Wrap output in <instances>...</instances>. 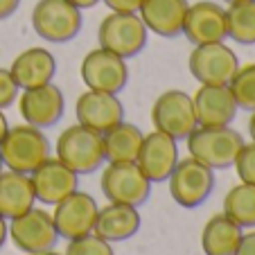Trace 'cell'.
<instances>
[{
  "instance_id": "cell-1",
  "label": "cell",
  "mask_w": 255,
  "mask_h": 255,
  "mask_svg": "<svg viewBox=\"0 0 255 255\" xmlns=\"http://www.w3.org/2000/svg\"><path fill=\"white\" fill-rule=\"evenodd\" d=\"M188 151L199 163L210 169H228L233 167L240 149L244 147V138L240 131L228 127H197L185 138Z\"/></svg>"
},
{
  "instance_id": "cell-2",
  "label": "cell",
  "mask_w": 255,
  "mask_h": 255,
  "mask_svg": "<svg viewBox=\"0 0 255 255\" xmlns=\"http://www.w3.org/2000/svg\"><path fill=\"white\" fill-rule=\"evenodd\" d=\"M0 158L7 169L32 174L45 158H50V140L32 125L9 127L0 140Z\"/></svg>"
},
{
  "instance_id": "cell-3",
  "label": "cell",
  "mask_w": 255,
  "mask_h": 255,
  "mask_svg": "<svg viewBox=\"0 0 255 255\" xmlns=\"http://www.w3.org/2000/svg\"><path fill=\"white\" fill-rule=\"evenodd\" d=\"M57 158L79 176L93 174L102 167V163H106L104 135L79 122L68 127L57 138Z\"/></svg>"
},
{
  "instance_id": "cell-4",
  "label": "cell",
  "mask_w": 255,
  "mask_h": 255,
  "mask_svg": "<svg viewBox=\"0 0 255 255\" xmlns=\"http://www.w3.org/2000/svg\"><path fill=\"white\" fill-rule=\"evenodd\" d=\"M147 34H149V29L144 27L138 14L111 11L109 16L102 18L100 27H97V43H100V48L109 50L122 59H133L147 45Z\"/></svg>"
},
{
  "instance_id": "cell-5",
  "label": "cell",
  "mask_w": 255,
  "mask_h": 255,
  "mask_svg": "<svg viewBox=\"0 0 255 255\" xmlns=\"http://www.w3.org/2000/svg\"><path fill=\"white\" fill-rule=\"evenodd\" d=\"M82 9L68 0H39L32 9V27L48 43H68L82 32Z\"/></svg>"
},
{
  "instance_id": "cell-6",
  "label": "cell",
  "mask_w": 255,
  "mask_h": 255,
  "mask_svg": "<svg viewBox=\"0 0 255 255\" xmlns=\"http://www.w3.org/2000/svg\"><path fill=\"white\" fill-rule=\"evenodd\" d=\"M100 190L109 201L140 208L151 194V181L142 174L138 163H109L102 169Z\"/></svg>"
},
{
  "instance_id": "cell-7",
  "label": "cell",
  "mask_w": 255,
  "mask_h": 255,
  "mask_svg": "<svg viewBox=\"0 0 255 255\" xmlns=\"http://www.w3.org/2000/svg\"><path fill=\"white\" fill-rule=\"evenodd\" d=\"M167 183L169 194L181 208H199L215 190V169L199 163L192 156L178 158Z\"/></svg>"
},
{
  "instance_id": "cell-8",
  "label": "cell",
  "mask_w": 255,
  "mask_h": 255,
  "mask_svg": "<svg viewBox=\"0 0 255 255\" xmlns=\"http://www.w3.org/2000/svg\"><path fill=\"white\" fill-rule=\"evenodd\" d=\"M151 125L156 131H163L174 140H185L199 127L192 97L178 88L160 93L151 106Z\"/></svg>"
},
{
  "instance_id": "cell-9",
  "label": "cell",
  "mask_w": 255,
  "mask_h": 255,
  "mask_svg": "<svg viewBox=\"0 0 255 255\" xmlns=\"http://www.w3.org/2000/svg\"><path fill=\"white\" fill-rule=\"evenodd\" d=\"M188 68L199 84L228 86L235 70L240 68V59H237L235 50L228 48L224 41L203 43V45H194V50L190 52Z\"/></svg>"
},
{
  "instance_id": "cell-10",
  "label": "cell",
  "mask_w": 255,
  "mask_h": 255,
  "mask_svg": "<svg viewBox=\"0 0 255 255\" xmlns=\"http://www.w3.org/2000/svg\"><path fill=\"white\" fill-rule=\"evenodd\" d=\"M9 240L23 253H41L57 246V228L52 212L43 208H29L27 212L9 219Z\"/></svg>"
},
{
  "instance_id": "cell-11",
  "label": "cell",
  "mask_w": 255,
  "mask_h": 255,
  "mask_svg": "<svg viewBox=\"0 0 255 255\" xmlns=\"http://www.w3.org/2000/svg\"><path fill=\"white\" fill-rule=\"evenodd\" d=\"M82 82L91 91H104L118 95L125 91L129 84V68H127V59L118 57V54L109 52L104 48L91 50L86 57L82 59Z\"/></svg>"
},
{
  "instance_id": "cell-12",
  "label": "cell",
  "mask_w": 255,
  "mask_h": 255,
  "mask_svg": "<svg viewBox=\"0 0 255 255\" xmlns=\"http://www.w3.org/2000/svg\"><path fill=\"white\" fill-rule=\"evenodd\" d=\"M97 201L86 192L75 190L68 194L63 201L54 206L52 222L57 228V235L63 240H75V237L88 235L95 231V219H97Z\"/></svg>"
},
{
  "instance_id": "cell-13",
  "label": "cell",
  "mask_w": 255,
  "mask_h": 255,
  "mask_svg": "<svg viewBox=\"0 0 255 255\" xmlns=\"http://www.w3.org/2000/svg\"><path fill=\"white\" fill-rule=\"evenodd\" d=\"M18 111L25 125H32L36 129H48L63 118L66 100H63L61 88L50 82L43 86L25 88L18 100Z\"/></svg>"
},
{
  "instance_id": "cell-14",
  "label": "cell",
  "mask_w": 255,
  "mask_h": 255,
  "mask_svg": "<svg viewBox=\"0 0 255 255\" xmlns=\"http://www.w3.org/2000/svg\"><path fill=\"white\" fill-rule=\"evenodd\" d=\"M75 116H77V122L82 127H88V129L104 135L106 131H111L113 127L125 120V106L113 93L88 88L86 93L77 97Z\"/></svg>"
},
{
  "instance_id": "cell-15",
  "label": "cell",
  "mask_w": 255,
  "mask_h": 255,
  "mask_svg": "<svg viewBox=\"0 0 255 255\" xmlns=\"http://www.w3.org/2000/svg\"><path fill=\"white\" fill-rule=\"evenodd\" d=\"M36 201L45 206H57L59 201L72 194L79 185V174H75L59 158H45L39 167L29 174Z\"/></svg>"
},
{
  "instance_id": "cell-16",
  "label": "cell",
  "mask_w": 255,
  "mask_h": 255,
  "mask_svg": "<svg viewBox=\"0 0 255 255\" xmlns=\"http://www.w3.org/2000/svg\"><path fill=\"white\" fill-rule=\"evenodd\" d=\"M135 163L151 183H163L178 163V140L163 131H151L142 138Z\"/></svg>"
},
{
  "instance_id": "cell-17",
  "label": "cell",
  "mask_w": 255,
  "mask_h": 255,
  "mask_svg": "<svg viewBox=\"0 0 255 255\" xmlns=\"http://www.w3.org/2000/svg\"><path fill=\"white\" fill-rule=\"evenodd\" d=\"M181 34L192 45L226 41L228 39L226 9L219 7L217 2H210V0L194 2V5L188 7V14H185V20H183V32Z\"/></svg>"
},
{
  "instance_id": "cell-18",
  "label": "cell",
  "mask_w": 255,
  "mask_h": 255,
  "mask_svg": "<svg viewBox=\"0 0 255 255\" xmlns=\"http://www.w3.org/2000/svg\"><path fill=\"white\" fill-rule=\"evenodd\" d=\"M199 127H228L237 116V102L228 86L201 84L192 97Z\"/></svg>"
},
{
  "instance_id": "cell-19",
  "label": "cell",
  "mask_w": 255,
  "mask_h": 255,
  "mask_svg": "<svg viewBox=\"0 0 255 255\" xmlns=\"http://www.w3.org/2000/svg\"><path fill=\"white\" fill-rule=\"evenodd\" d=\"M188 0H142L138 16L144 27L163 39H174L183 32V20L188 14Z\"/></svg>"
},
{
  "instance_id": "cell-20",
  "label": "cell",
  "mask_w": 255,
  "mask_h": 255,
  "mask_svg": "<svg viewBox=\"0 0 255 255\" xmlns=\"http://www.w3.org/2000/svg\"><path fill=\"white\" fill-rule=\"evenodd\" d=\"M9 72L20 91L50 84L57 75V59L45 48H27L11 61Z\"/></svg>"
},
{
  "instance_id": "cell-21",
  "label": "cell",
  "mask_w": 255,
  "mask_h": 255,
  "mask_svg": "<svg viewBox=\"0 0 255 255\" xmlns=\"http://www.w3.org/2000/svg\"><path fill=\"white\" fill-rule=\"evenodd\" d=\"M140 224H142V219H140V212L135 206L109 201L104 208L97 210L93 233L113 244V242H125L133 237L140 231Z\"/></svg>"
},
{
  "instance_id": "cell-22",
  "label": "cell",
  "mask_w": 255,
  "mask_h": 255,
  "mask_svg": "<svg viewBox=\"0 0 255 255\" xmlns=\"http://www.w3.org/2000/svg\"><path fill=\"white\" fill-rule=\"evenodd\" d=\"M34 203H36V197H34L29 174L2 169L0 172V217H5L9 222L34 208Z\"/></svg>"
},
{
  "instance_id": "cell-23",
  "label": "cell",
  "mask_w": 255,
  "mask_h": 255,
  "mask_svg": "<svg viewBox=\"0 0 255 255\" xmlns=\"http://www.w3.org/2000/svg\"><path fill=\"white\" fill-rule=\"evenodd\" d=\"M244 228L231 222L226 215H215L201 231V249L206 255H235Z\"/></svg>"
},
{
  "instance_id": "cell-24",
  "label": "cell",
  "mask_w": 255,
  "mask_h": 255,
  "mask_svg": "<svg viewBox=\"0 0 255 255\" xmlns=\"http://www.w3.org/2000/svg\"><path fill=\"white\" fill-rule=\"evenodd\" d=\"M144 133L140 127L122 120L111 131L104 133V154L109 163H133L138 158L140 144H142Z\"/></svg>"
},
{
  "instance_id": "cell-25",
  "label": "cell",
  "mask_w": 255,
  "mask_h": 255,
  "mask_svg": "<svg viewBox=\"0 0 255 255\" xmlns=\"http://www.w3.org/2000/svg\"><path fill=\"white\" fill-rule=\"evenodd\" d=\"M224 215L240 228H255V185H233L224 197Z\"/></svg>"
},
{
  "instance_id": "cell-26",
  "label": "cell",
  "mask_w": 255,
  "mask_h": 255,
  "mask_svg": "<svg viewBox=\"0 0 255 255\" xmlns=\"http://www.w3.org/2000/svg\"><path fill=\"white\" fill-rule=\"evenodd\" d=\"M228 39L240 45H255V0H237L226 7Z\"/></svg>"
},
{
  "instance_id": "cell-27",
  "label": "cell",
  "mask_w": 255,
  "mask_h": 255,
  "mask_svg": "<svg viewBox=\"0 0 255 255\" xmlns=\"http://www.w3.org/2000/svg\"><path fill=\"white\" fill-rule=\"evenodd\" d=\"M233 97L237 102V109L244 111H255V63L240 66L228 82Z\"/></svg>"
},
{
  "instance_id": "cell-28",
  "label": "cell",
  "mask_w": 255,
  "mask_h": 255,
  "mask_svg": "<svg viewBox=\"0 0 255 255\" xmlns=\"http://www.w3.org/2000/svg\"><path fill=\"white\" fill-rule=\"evenodd\" d=\"M63 255H113V249H111V242L102 240L95 233H88V235L68 240Z\"/></svg>"
},
{
  "instance_id": "cell-29",
  "label": "cell",
  "mask_w": 255,
  "mask_h": 255,
  "mask_svg": "<svg viewBox=\"0 0 255 255\" xmlns=\"http://www.w3.org/2000/svg\"><path fill=\"white\" fill-rule=\"evenodd\" d=\"M233 167H235L242 183L255 185V142H249V144L244 142V147L240 149Z\"/></svg>"
},
{
  "instance_id": "cell-30",
  "label": "cell",
  "mask_w": 255,
  "mask_h": 255,
  "mask_svg": "<svg viewBox=\"0 0 255 255\" xmlns=\"http://www.w3.org/2000/svg\"><path fill=\"white\" fill-rule=\"evenodd\" d=\"M18 91L20 88L16 86L9 68H0V109H2V111L9 109V106L18 100Z\"/></svg>"
},
{
  "instance_id": "cell-31",
  "label": "cell",
  "mask_w": 255,
  "mask_h": 255,
  "mask_svg": "<svg viewBox=\"0 0 255 255\" xmlns=\"http://www.w3.org/2000/svg\"><path fill=\"white\" fill-rule=\"evenodd\" d=\"M111 11H122V14H138L142 0H102Z\"/></svg>"
},
{
  "instance_id": "cell-32",
  "label": "cell",
  "mask_w": 255,
  "mask_h": 255,
  "mask_svg": "<svg viewBox=\"0 0 255 255\" xmlns=\"http://www.w3.org/2000/svg\"><path fill=\"white\" fill-rule=\"evenodd\" d=\"M235 255H255V228L242 233V240L235 249Z\"/></svg>"
},
{
  "instance_id": "cell-33",
  "label": "cell",
  "mask_w": 255,
  "mask_h": 255,
  "mask_svg": "<svg viewBox=\"0 0 255 255\" xmlns=\"http://www.w3.org/2000/svg\"><path fill=\"white\" fill-rule=\"evenodd\" d=\"M18 5H20V0H0V20L9 18L18 9Z\"/></svg>"
},
{
  "instance_id": "cell-34",
  "label": "cell",
  "mask_w": 255,
  "mask_h": 255,
  "mask_svg": "<svg viewBox=\"0 0 255 255\" xmlns=\"http://www.w3.org/2000/svg\"><path fill=\"white\" fill-rule=\"evenodd\" d=\"M9 240V222L5 217H0V249L5 246V242Z\"/></svg>"
},
{
  "instance_id": "cell-35",
  "label": "cell",
  "mask_w": 255,
  "mask_h": 255,
  "mask_svg": "<svg viewBox=\"0 0 255 255\" xmlns=\"http://www.w3.org/2000/svg\"><path fill=\"white\" fill-rule=\"evenodd\" d=\"M68 2H72L77 9H91V7H95L102 0H68Z\"/></svg>"
},
{
  "instance_id": "cell-36",
  "label": "cell",
  "mask_w": 255,
  "mask_h": 255,
  "mask_svg": "<svg viewBox=\"0 0 255 255\" xmlns=\"http://www.w3.org/2000/svg\"><path fill=\"white\" fill-rule=\"evenodd\" d=\"M7 129H9V122H7V116H5V111L0 109V140H2V135L7 133Z\"/></svg>"
},
{
  "instance_id": "cell-37",
  "label": "cell",
  "mask_w": 255,
  "mask_h": 255,
  "mask_svg": "<svg viewBox=\"0 0 255 255\" xmlns=\"http://www.w3.org/2000/svg\"><path fill=\"white\" fill-rule=\"evenodd\" d=\"M249 135L255 142V111H251V118H249Z\"/></svg>"
},
{
  "instance_id": "cell-38",
  "label": "cell",
  "mask_w": 255,
  "mask_h": 255,
  "mask_svg": "<svg viewBox=\"0 0 255 255\" xmlns=\"http://www.w3.org/2000/svg\"><path fill=\"white\" fill-rule=\"evenodd\" d=\"M29 255H61V253H57V251H41V253H29Z\"/></svg>"
},
{
  "instance_id": "cell-39",
  "label": "cell",
  "mask_w": 255,
  "mask_h": 255,
  "mask_svg": "<svg viewBox=\"0 0 255 255\" xmlns=\"http://www.w3.org/2000/svg\"><path fill=\"white\" fill-rule=\"evenodd\" d=\"M224 2H226V5H231V2H237V0H224Z\"/></svg>"
},
{
  "instance_id": "cell-40",
  "label": "cell",
  "mask_w": 255,
  "mask_h": 255,
  "mask_svg": "<svg viewBox=\"0 0 255 255\" xmlns=\"http://www.w3.org/2000/svg\"><path fill=\"white\" fill-rule=\"evenodd\" d=\"M2 167H5V165H2V158H0V172H2Z\"/></svg>"
}]
</instances>
